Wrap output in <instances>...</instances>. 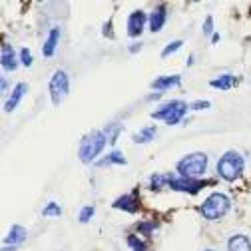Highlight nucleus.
<instances>
[{
	"label": "nucleus",
	"instance_id": "423d86ee",
	"mask_svg": "<svg viewBox=\"0 0 251 251\" xmlns=\"http://www.w3.org/2000/svg\"><path fill=\"white\" fill-rule=\"evenodd\" d=\"M48 88H50V98H52V104L54 106H60L62 98L68 96L70 92V78L64 70H56L48 82Z\"/></svg>",
	"mask_w": 251,
	"mask_h": 251
},
{
	"label": "nucleus",
	"instance_id": "393cba45",
	"mask_svg": "<svg viewBox=\"0 0 251 251\" xmlns=\"http://www.w3.org/2000/svg\"><path fill=\"white\" fill-rule=\"evenodd\" d=\"M155 229H158V224H155V222H142V224H138V233H142V235H151Z\"/></svg>",
	"mask_w": 251,
	"mask_h": 251
},
{
	"label": "nucleus",
	"instance_id": "2eb2a0df",
	"mask_svg": "<svg viewBox=\"0 0 251 251\" xmlns=\"http://www.w3.org/2000/svg\"><path fill=\"white\" fill-rule=\"evenodd\" d=\"M58 40H60V28H52L48 36H46V42L42 44V54L46 58H52L54 52H56V46H58Z\"/></svg>",
	"mask_w": 251,
	"mask_h": 251
},
{
	"label": "nucleus",
	"instance_id": "6e6552de",
	"mask_svg": "<svg viewBox=\"0 0 251 251\" xmlns=\"http://www.w3.org/2000/svg\"><path fill=\"white\" fill-rule=\"evenodd\" d=\"M148 26V16L144 10H134L130 16H128V36L130 38H138L142 36L144 28Z\"/></svg>",
	"mask_w": 251,
	"mask_h": 251
},
{
	"label": "nucleus",
	"instance_id": "a878e982",
	"mask_svg": "<svg viewBox=\"0 0 251 251\" xmlns=\"http://www.w3.org/2000/svg\"><path fill=\"white\" fill-rule=\"evenodd\" d=\"M181 44H183L181 40H174L172 44H168V46H166V48L162 50V58H168L170 54H174V52H177V50L181 48Z\"/></svg>",
	"mask_w": 251,
	"mask_h": 251
},
{
	"label": "nucleus",
	"instance_id": "4be33fe9",
	"mask_svg": "<svg viewBox=\"0 0 251 251\" xmlns=\"http://www.w3.org/2000/svg\"><path fill=\"white\" fill-rule=\"evenodd\" d=\"M42 215L44 217H60L62 215V207L56 203V201H48L42 209Z\"/></svg>",
	"mask_w": 251,
	"mask_h": 251
},
{
	"label": "nucleus",
	"instance_id": "412c9836",
	"mask_svg": "<svg viewBox=\"0 0 251 251\" xmlns=\"http://www.w3.org/2000/svg\"><path fill=\"white\" fill-rule=\"evenodd\" d=\"M120 132H124V126H122V124H116V122H114V124H110L108 128L104 130V134L108 136V142H110V144H116V140H118Z\"/></svg>",
	"mask_w": 251,
	"mask_h": 251
},
{
	"label": "nucleus",
	"instance_id": "aec40b11",
	"mask_svg": "<svg viewBox=\"0 0 251 251\" xmlns=\"http://www.w3.org/2000/svg\"><path fill=\"white\" fill-rule=\"evenodd\" d=\"M170 176L172 174H153L150 177V187L151 190H162V187H170Z\"/></svg>",
	"mask_w": 251,
	"mask_h": 251
},
{
	"label": "nucleus",
	"instance_id": "6ab92c4d",
	"mask_svg": "<svg viewBox=\"0 0 251 251\" xmlns=\"http://www.w3.org/2000/svg\"><path fill=\"white\" fill-rule=\"evenodd\" d=\"M98 166H126V158L120 151H110L108 155H104L102 160L96 162Z\"/></svg>",
	"mask_w": 251,
	"mask_h": 251
},
{
	"label": "nucleus",
	"instance_id": "2f4dec72",
	"mask_svg": "<svg viewBox=\"0 0 251 251\" xmlns=\"http://www.w3.org/2000/svg\"><path fill=\"white\" fill-rule=\"evenodd\" d=\"M2 92H8V80L2 78Z\"/></svg>",
	"mask_w": 251,
	"mask_h": 251
},
{
	"label": "nucleus",
	"instance_id": "a211bd4d",
	"mask_svg": "<svg viewBox=\"0 0 251 251\" xmlns=\"http://www.w3.org/2000/svg\"><path fill=\"white\" fill-rule=\"evenodd\" d=\"M155 134H158V128H155V126H146L144 130H140V132L134 134V142L136 144H148V142L153 140Z\"/></svg>",
	"mask_w": 251,
	"mask_h": 251
},
{
	"label": "nucleus",
	"instance_id": "bb28decb",
	"mask_svg": "<svg viewBox=\"0 0 251 251\" xmlns=\"http://www.w3.org/2000/svg\"><path fill=\"white\" fill-rule=\"evenodd\" d=\"M20 64L26 66V68L32 66V54H30L28 48H22V50H20Z\"/></svg>",
	"mask_w": 251,
	"mask_h": 251
},
{
	"label": "nucleus",
	"instance_id": "f704fd0d",
	"mask_svg": "<svg viewBox=\"0 0 251 251\" xmlns=\"http://www.w3.org/2000/svg\"><path fill=\"white\" fill-rule=\"evenodd\" d=\"M205 251H213V249H205Z\"/></svg>",
	"mask_w": 251,
	"mask_h": 251
},
{
	"label": "nucleus",
	"instance_id": "f257e3e1",
	"mask_svg": "<svg viewBox=\"0 0 251 251\" xmlns=\"http://www.w3.org/2000/svg\"><path fill=\"white\" fill-rule=\"evenodd\" d=\"M108 142V136L102 132V130H92L90 134H86L80 142V148H78V158L82 164H94L98 162L100 153L104 151Z\"/></svg>",
	"mask_w": 251,
	"mask_h": 251
},
{
	"label": "nucleus",
	"instance_id": "c756f323",
	"mask_svg": "<svg viewBox=\"0 0 251 251\" xmlns=\"http://www.w3.org/2000/svg\"><path fill=\"white\" fill-rule=\"evenodd\" d=\"M102 34H104V36H108V38H112V36H114V32H112V20H108V22L104 24Z\"/></svg>",
	"mask_w": 251,
	"mask_h": 251
},
{
	"label": "nucleus",
	"instance_id": "c85d7f7f",
	"mask_svg": "<svg viewBox=\"0 0 251 251\" xmlns=\"http://www.w3.org/2000/svg\"><path fill=\"white\" fill-rule=\"evenodd\" d=\"M211 104L207 102V100H198V102H194V104H190V110H207Z\"/></svg>",
	"mask_w": 251,
	"mask_h": 251
},
{
	"label": "nucleus",
	"instance_id": "7c9ffc66",
	"mask_svg": "<svg viewBox=\"0 0 251 251\" xmlns=\"http://www.w3.org/2000/svg\"><path fill=\"white\" fill-rule=\"evenodd\" d=\"M140 50H142V44H132V46H130V52H132V54H136V52H140Z\"/></svg>",
	"mask_w": 251,
	"mask_h": 251
},
{
	"label": "nucleus",
	"instance_id": "9b49d317",
	"mask_svg": "<svg viewBox=\"0 0 251 251\" xmlns=\"http://www.w3.org/2000/svg\"><path fill=\"white\" fill-rule=\"evenodd\" d=\"M112 207L114 209H122V211H128V213H136L140 209V200L134 194H124V196H120L112 203Z\"/></svg>",
	"mask_w": 251,
	"mask_h": 251
},
{
	"label": "nucleus",
	"instance_id": "5701e85b",
	"mask_svg": "<svg viewBox=\"0 0 251 251\" xmlns=\"http://www.w3.org/2000/svg\"><path fill=\"white\" fill-rule=\"evenodd\" d=\"M94 213H96V207H94V205H84L80 209V213H78V222L80 224H88L90 219L94 217Z\"/></svg>",
	"mask_w": 251,
	"mask_h": 251
},
{
	"label": "nucleus",
	"instance_id": "0eeeda50",
	"mask_svg": "<svg viewBox=\"0 0 251 251\" xmlns=\"http://www.w3.org/2000/svg\"><path fill=\"white\" fill-rule=\"evenodd\" d=\"M205 185H207V181H201V179L181 177V176H176V174H172V176H170V190L179 192V194H190V196H196V194H200V192L203 190Z\"/></svg>",
	"mask_w": 251,
	"mask_h": 251
},
{
	"label": "nucleus",
	"instance_id": "1a4fd4ad",
	"mask_svg": "<svg viewBox=\"0 0 251 251\" xmlns=\"http://www.w3.org/2000/svg\"><path fill=\"white\" fill-rule=\"evenodd\" d=\"M166 20H168V8L164 4L155 6L150 12V16H148V28H150V32H160V30L166 26Z\"/></svg>",
	"mask_w": 251,
	"mask_h": 251
},
{
	"label": "nucleus",
	"instance_id": "9d476101",
	"mask_svg": "<svg viewBox=\"0 0 251 251\" xmlns=\"http://www.w3.org/2000/svg\"><path fill=\"white\" fill-rule=\"evenodd\" d=\"M26 92H28V84H26V82H18V84L14 86V90L10 92L8 100L4 102V112H14L16 106L20 104V100L26 96Z\"/></svg>",
	"mask_w": 251,
	"mask_h": 251
},
{
	"label": "nucleus",
	"instance_id": "ddd939ff",
	"mask_svg": "<svg viewBox=\"0 0 251 251\" xmlns=\"http://www.w3.org/2000/svg\"><path fill=\"white\" fill-rule=\"evenodd\" d=\"M181 84V78L177 74H170V76H158L153 82H151V90H158V94L170 90V88H176Z\"/></svg>",
	"mask_w": 251,
	"mask_h": 251
},
{
	"label": "nucleus",
	"instance_id": "4468645a",
	"mask_svg": "<svg viewBox=\"0 0 251 251\" xmlns=\"http://www.w3.org/2000/svg\"><path fill=\"white\" fill-rule=\"evenodd\" d=\"M227 251H251V239L243 233L231 235L227 239Z\"/></svg>",
	"mask_w": 251,
	"mask_h": 251
},
{
	"label": "nucleus",
	"instance_id": "b1692460",
	"mask_svg": "<svg viewBox=\"0 0 251 251\" xmlns=\"http://www.w3.org/2000/svg\"><path fill=\"white\" fill-rule=\"evenodd\" d=\"M128 245H130L134 251H148V245L142 241V237H140L138 233H134V235H128Z\"/></svg>",
	"mask_w": 251,
	"mask_h": 251
},
{
	"label": "nucleus",
	"instance_id": "f8f14e48",
	"mask_svg": "<svg viewBox=\"0 0 251 251\" xmlns=\"http://www.w3.org/2000/svg\"><path fill=\"white\" fill-rule=\"evenodd\" d=\"M0 50H2V70L4 72H14L18 68V60H16V54H14L12 44L2 42Z\"/></svg>",
	"mask_w": 251,
	"mask_h": 251
},
{
	"label": "nucleus",
	"instance_id": "f03ea898",
	"mask_svg": "<svg viewBox=\"0 0 251 251\" xmlns=\"http://www.w3.org/2000/svg\"><path fill=\"white\" fill-rule=\"evenodd\" d=\"M243 170H245V160H243V155L235 150L226 151L222 158L217 160V166H215L217 176L222 179H226V181H229V183L237 181L241 177Z\"/></svg>",
	"mask_w": 251,
	"mask_h": 251
},
{
	"label": "nucleus",
	"instance_id": "39448f33",
	"mask_svg": "<svg viewBox=\"0 0 251 251\" xmlns=\"http://www.w3.org/2000/svg\"><path fill=\"white\" fill-rule=\"evenodd\" d=\"M187 110H190V104H185L181 100H170V102L162 104L158 110H153L151 112V118L153 120H160V122H164L168 126H177L185 118Z\"/></svg>",
	"mask_w": 251,
	"mask_h": 251
},
{
	"label": "nucleus",
	"instance_id": "cd10ccee",
	"mask_svg": "<svg viewBox=\"0 0 251 251\" xmlns=\"http://www.w3.org/2000/svg\"><path fill=\"white\" fill-rule=\"evenodd\" d=\"M203 34H215L213 32V16H205V22H203Z\"/></svg>",
	"mask_w": 251,
	"mask_h": 251
},
{
	"label": "nucleus",
	"instance_id": "72a5a7b5",
	"mask_svg": "<svg viewBox=\"0 0 251 251\" xmlns=\"http://www.w3.org/2000/svg\"><path fill=\"white\" fill-rule=\"evenodd\" d=\"M2 251H14V247H8V245H4V247H2Z\"/></svg>",
	"mask_w": 251,
	"mask_h": 251
},
{
	"label": "nucleus",
	"instance_id": "f3484780",
	"mask_svg": "<svg viewBox=\"0 0 251 251\" xmlns=\"http://www.w3.org/2000/svg\"><path fill=\"white\" fill-rule=\"evenodd\" d=\"M237 82V78L233 74H222V76H217L213 80H209V86L211 88H217V90H222V92H227L233 88V84Z\"/></svg>",
	"mask_w": 251,
	"mask_h": 251
},
{
	"label": "nucleus",
	"instance_id": "7ed1b4c3",
	"mask_svg": "<svg viewBox=\"0 0 251 251\" xmlns=\"http://www.w3.org/2000/svg\"><path fill=\"white\" fill-rule=\"evenodd\" d=\"M176 170H177V176H181V177L200 179L205 174V170H207V153L192 151V153L183 155V158L177 162Z\"/></svg>",
	"mask_w": 251,
	"mask_h": 251
},
{
	"label": "nucleus",
	"instance_id": "20e7f679",
	"mask_svg": "<svg viewBox=\"0 0 251 251\" xmlns=\"http://www.w3.org/2000/svg\"><path fill=\"white\" fill-rule=\"evenodd\" d=\"M231 209V200L226 194H211L201 205H200V213L207 222H215V219H222L227 211Z\"/></svg>",
	"mask_w": 251,
	"mask_h": 251
},
{
	"label": "nucleus",
	"instance_id": "dca6fc26",
	"mask_svg": "<svg viewBox=\"0 0 251 251\" xmlns=\"http://www.w3.org/2000/svg\"><path fill=\"white\" fill-rule=\"evenodd\" d=\"M26 227H22V226H12L10 229H8V235H6V239H4V245H10V247H18L24 239H26Z\"/></svg>",
	"mask_w": 251,
	"mask_h": 251
},
{
	"label": "nucleus",
	"instance_id": "473e14b6",
	"mask_svg": "<svg viewBox=\"0 0 251 251\" xmlns=\"http://www.w3.org/2000/svg\"><path fill=\"white\" fill-rule=\"evenodd\" d=\"M211 42H213V44H217V42H219V34H217V32L211 36Z\"/></svg>",
	"mask_w": 251,
	"mask_h": 251
}]
</instances>
